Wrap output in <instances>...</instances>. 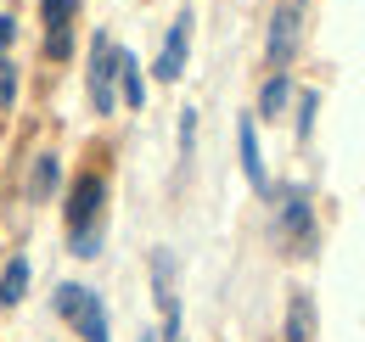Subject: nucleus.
I'll use <instances>...</instances> for the list:
<instances>
[{"label":"nucleus","mask_w":365,"mask_h":342,"mask_svg":"<svg viewBox=\"0 0 365 342\" xmlns=\"http://www.w3.org/2000/svg\"><path fill=\"white\" fill-rule=\"evenodd\" d=\"M315 107H320V95H315V90H304V95H298V140L315 135Z\"/></svg>","instance_id":"obj_13"},{"label":"nucleus","mask_w":365,"mask_h":342,"mask_svg":"<svg viewBox=\"0 0 365 342\" xmlns=\"http://www.w3.org/2000/svg\"><path fill=\"white\" fill-rule=\"evenodd\" d=\"M185 45H191V11H180V17H175L169 40H163V51H158V62H152V73H158L163 85H175V79L185 73Z\"/></svg>","instance_id":"obj_6"},{"label":"nucleus","mask_w":365,"mask_h":342,"mask_svg":"<svg viewBox=\"0 0 365 342\" xmlns=\"http://www.w3.org/2000/svg\"><path fill=\"white\" fill-rule=\"evenodd\" d=\"M101 202H107V180H101V174H85V180L68 191V230L96 224V219H101Z\"/></svg>","instance_id":"obj_5"},{"label":"nucleus","mask_w":365,"mask_h":342,"mask_svg":"<svg viewBox=\"0 0 365 342\" xmlns=\"http://www.w3.org/2000/svg\"><path fill=\"white\" fill-rule=\"evenodd\" d=\"M11 101H17V62L0 56V107H11Z\"/></svg>","instance_id":"obj_17"},{"label":"nucleus","mask_w":365,"mask_h":342,"mask_svg":"<svg viewBox=\"0 0 365 342\" xmlns=\"http://www.w3.org/2000/svg\"><path fill=\"white\" fill-rule=\"evenodd\" d=\"M236 146H242V174L253 180L259 197H270V174H264V157H259V135H253V118L236 124Z\"/></svg>","instance_id":"obj_7"},{"label":"nucleus","mask_w":365,"mask_h":342,"mask_svg":"<svg viewBox=\"0 0 365 342\" xmlns=\"http://www.w3.org/2000/svg\"><path fill=\"white\" fill-rule=\"evenodd\" d=\"M292 51H298V6H275V17H270V45H264V62H270L275 73H287Z\"/></svg>","instance_id":"obj_4"},{"label":"nucleus","mask_w":365,"mask_h":342,"mask_svg":"<svg viewBox=\"0 0 365 342\" xmlns=\"http://www.w3.org/2000/svg\"><path fill=\"white\" fill-rule=\"evenodd\" d=\"M292 101V85H287V73H270L264 90H259V118H281V107Z\"/></svg>","instance_id":"obj_11"},{"label":"nucleus","mask_w":365,"mask_h":342,"mask_svg":"<svg viewBox=\"0 0 365 342\" xmlns=\"http://www.w3.org/2000/svg\"><path fill=\"white\" fill-rule=\"evenodd\" d=\"M11 40H17V17H0V56L11 51Z\"/></svg>","instance_id":"obj_19"},{"label":"nucleus","mask_w":365,"mask_h":342,"mask_svg":"<svg viewBox=\"0 0 365 342\" xmlns=\"http://www.w3.org/2000/svg\"><path fill=\"white\" fill-rule=\"evenodd\" d=\"M118 95H124V107H140V101H146V79H140V62L130 51H118Z\"/></svg>","instance_id":"obj_9"},{"label":"nucleus","mask_w":365,"mask_h":342,"mask_svg":"<svg viewBox=\"0 0 365 342\" xmlns=\"http://www.w3.org/2000/svg\"><path fill=\"white\" fill-rule=\"evenodd\" d=\"M309 337H315V303H309V292H298L287 303V342H309Z\"/></svg>","instance_id":"obj_8"},{"label":"nucleus","mask_w":365,"mask_h":342,"mask_svg":"<svg viewBox=\"0 0 365 342\" xmlns=\"http://www.w3.org/2000/svg\"><path fill=\"white\" fill-rule=\"evenodd\" d=\"M23 292H29V258H11L6 275H0V309H17Z\"/></svg>","instance_id":"obj_10"},{"label":"nucleus","mask_w":365,"mask_h":342,"mask_svg":"<svg viewBox=\"0 0 365 342\" xmlns=\"http://www.w3.org/2000/svg\"><path fill=\"white\" fill-rule=\"evenodd\" d=\"M73 11H79V0H40V17H46L51 28H56V23H68Z\"/></svg>","instance_id":"obj_15"},{"label":"nucleus","mask_w":365,"mask_h":342,"mask_svg":"<svg viewBox=\"0 0 365 342\" xmlns=\"http://www.w3.org/2000/svg\"><path fill=\"white\" fill-rule=\"evenodd\" d=\"M191 146H197V107L180 113V157H191Z\"/></svg>","instance_id":"obj_18"},{"label":"nucleus","mask_w":365,"mask_h":342,"mask_svg":"<svg viewBox=\"0 0 365 342\" xmlns=\"http://www.w3.org/2000/svg\"><path fill=\"white\" fill-rule=\"evenodd\" d=\"M140 342H158V337H140Z\"/></svg>","instance_id":"obj_20"},{"label":"nucleus","mask_w":365,"mask_h":342,"mask_svg":"<svg viewBox=\"0 0 365 342\" xmlns=\"http://www.w3.org/2000/svg\"><path fill=\"white\" fill-rule=\"evenodd\" d=\"M85 85H91L96 113H113L118 107V45L107 40V34L91 40V73H85Z\"/></svg>","instance_id":"obj_2"},{"label":"nucleus","mask_w":365,"mask_h":342,"mask_svg":"<svg viewBox=\"0 0 365 342\" xmlns=\"http://www.w3.org/2000/svg\"><path fill=\"white\" fill-rule=\"evenodd\" d=\"M73 253H79V258L101 253V224H79V230H73Z\"/></svg>","instance_id":"obj_14"},{"label":"nucleus","mask_w":365,"mask_h":342,"mask_svg":"<svg viewBox=\"0 0 365 342\" xmlns=\"http://www.w3.org/2000/svg\"><path fill=\"white\" fill-rule=\"evenodd\" d=\"M56 180H62V163H56L51 152H40V163H34V180H29V191H34V202H46L51 191H56Z\"/></svg>","instance_id":"obj_12"},{"label":"nucleus","mask_w":365,"mask_h":342,"mask_svg":"<svg viewBox=\"0 0 365 342\" xmlns=\"http://www.w3.org/2000/svg\"><path fill=\"white\" fill-rule=\"evenodd\" d=\"M68 51H73V28H68V23H56V28H51V40H46V56H56V62H62Z\"/></svg>","instance_id":"obj_16"},{"label":"nucleus","mask_w":365,"mask_h":342,"mask_svg":"<svg viewBox=\"0 0 365 342\" xmlns=\"http://www.w3.org/2000/svg\"><path fill=\"white\" fill-rule=\"evenodd\" d=\"M56 314L85 342H113L107 337V309H101V298H96L91 286H56Z\"/></svg>","instance_id":"obj_1"},{"label":"nucleus","mask_w":365,"mask_h":342,"mask_svg":"<svg viewBox=\"0 0 365 342\" xmlns=\"http://www.w3.org/2000/svg\"><path fill=\"white\" fill-rule=\"evenodd\" d=\"M275 219H281V236L292 242V253H309L315 247V214H309V191L304 185L275 191Z\"/></svg>","instance_id":"obj_3"}]
</instances>
